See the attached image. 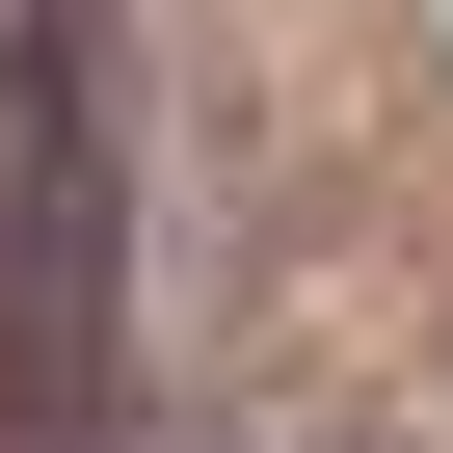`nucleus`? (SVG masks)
<instances>
[{"label":"nucleus","mask_w":453,"mask_h":453,"mask_svg":"<svg viewBox=\"0 0 453 453\" xmlns=\"http://www.w3.org/2000/svg\"><path fill=\"white\" fill-rule=\"evenodd\" d=\"M0 426H107V0H0Z\"/></svg>","instance_id":"nucleus-1"}]
</instances>
